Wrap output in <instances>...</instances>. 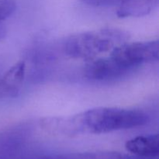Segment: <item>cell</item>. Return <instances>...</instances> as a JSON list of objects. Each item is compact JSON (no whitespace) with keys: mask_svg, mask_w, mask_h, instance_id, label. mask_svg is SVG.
I'll use <instances>...</instances> for the list:
<instances>
[{"mask_svg":"<svg viewBox=\"0 0 159 159\" xmlns=\"http://www.w3.org/2000/svg\"><path fill=\"white\" fill-rule=\"evenodd\" d=\"M149 120L148 115L141 110L117 107H97L68 116L70 136L127 130L146 125Z\"/></svg>","mask_w":159,"mask_h":159,"instance_id":"obj_1","label":"cell"},{"mask_svg":"<svg viewBox=\"0 0 159 159\" xmlns=\"http://www.w3.org/2000/svg\"><path fill=\"white\" fill-rule=\"evenodd\" d=\"M130 37L127 31L114 27L77 33L65 39L62 51L70 58L89 61L111 52L128 42Z\"/></svg>","mask_w":159,"mask_h":159,"instance_id":"obj_2","label":"cell"},{"mask_svg":"<svg viewBox=\"0 0 159 159\" xmlns=\"http://www.w3.org/2000/svg\"><path fill=\"white\" fill-rule=\"evenodd\" d=\"M158 40L132 42L121 44L110 52V55L130 71L140 65L158 61Z\"/></svg>","mask_w":159,"mask_h":159,"instance_id":"obj_3","label":"cell"},{"mask_svg":"<svg viewBox=\"0 0 159 159\" xmlns=\"http://www.w3.org/2000/svg\"><path fill=\"white\" fill-rule=\"evenodd\" d=\"M130 71L111 55L89 61L84 68L85 78L93 81H109L118 79Z\"/></svg>","mask_w":159,"mask_h":159,"instance_id":"obj_4","label":"cell"},{"mask_svg":"<svg viewBox=\"0 0 159 159\" xmlns=\"http://www.w3.org/2000/svg\"><path fill=\"white\" fill-rule=\"evenodd\" d=\"M26 63L16 62L0 78V100L18 96L26 75Z\"/></svg>","mask_w":159,"mask_h":159,"instance_id":"obj_5","label":"cell"},{"mask_svg":"<svg viewBox=\"0 0 159 159\" xmlns=\"http://www.w3.org/2000/svg\"><path fill=\"white\" fill-rule=\"evenodd\" d=\"M126 149L135 156L157 158L159 154V141L157 134L138 136L127 141Z\"/></svg>","mask_w":159,"mask_h":159,"instance_id":"obj_6","label":"cell"},{"mask_svg":"<svg viewBox=\"0 0 159 159\" xmlns=\"http://www.w3.org/2000/svg\"><path fill=\"white\" fill-rule=\"evenodd\" d=\"M158 4L159 0H126L118 6L116 15L120 18L144 16L155 10Z\"/></svg>","mask_w":159,"mask_h":159,"instance_id":"obj_7","label":"cell"},{"mask_svg":"<svg viewBox=\"0 0 159 159\" xmlns=\"http://www.w3.org/2000/svg\"><path fill=\"white\" fill-rule=\"evenodd\" d=\"M126 155L114 152H95L65 154L47 156L40 159H125Z\"/></svg>","mask_w":159,"mask_h":159,"instance_id":"obj_8","label":"cell"},{"mask_svg":"<svg viewBox=\"0 0 159 159\" xmlns=\"http://www.w3.org/2000/svg\"><path fill=\"white\" fill-rule=\"evenodd\" d=\"M16 9L15 0H0V23L10 17Z\"/></svg>","mask_w":159,"mask_h":159,"instance_id":"obj_9","label":"cell"},{"mask_svg":"<svg viewBox=\"0 0 159 159\" xmlns=\"http://www.w3.org/2000/svg\"><path fill=\"white\" fill-rule=\"evenodd\" d=\"M82 2L96 7H110L122 4L126 0H80Z\"/></svg>","mask_w":159,"mask_h":159,"instance_id":"obj_10","label":"cell"},{"mask_svg":"<svg viewBox=\"0 0 159 159\" xmlns=\"http://www.w3.org/2000/svg\"><path fill=\"white\" fill-rule=\"evenodd\" d=\"M6 34V28L2 23H0V41L4 38Z\"/></svg>","mask_w":159,"mask_h":159,"instance_id":"obj_11","label":"cell"},{"mask_svg":"<svg viewBox=\"0 0 159 159\" xmlns=\"http://www.w3.org/2000/svg\"><path fill=\"white\" fill-rule=\"evenodd\" d=\"M125 159H156L155 158H143V157H138V156H127L126 155Z\"/></svg>","mask_w":159,"mask_h":159,"instance_id":"obj_12","label":"cell"}]
</instances>
